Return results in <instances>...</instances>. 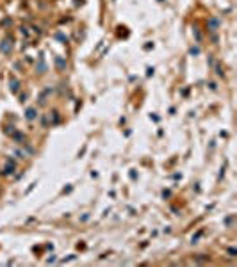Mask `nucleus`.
Segmentation results:
<instances>
[{
	"instance_id": "1",
	"label": "nucleus",
	"mask_w": 237,
	"mask_h": 267,
	"mask_svg": "<svg viewBox=\"0 0 237 267\" xmlns=\"http://www.w3.org/2000/svg\"><path fill=\"white\" fill-rule=\"evenodd\" d=\"M55 66L59 68L61 71H62V70H66V61H64L62 57H55Z\"/></svg>"
},
{
	"instance_id": "2",
	"label": "nucleus",
	"mask_w": 237,
	"mask_h": 267,
	"mask_svg": "<svg viewBox=\"0 0 237 267\" xmlns=\"http://www.w3.org/2000/svg\"><path fill=\"white\" fill-rule=\"evenodd\" d=\"M36 109H27V112H25V118L29 119V121H32V119H36Z\"/></svg>"
},
{
	"instance_id": "3",
	"label": "nucleus",
	"mask_w": 237,
	"mask_h": 267,
	"mask_svg": "<svg viewBox=\"0 0 237 267\" xmlns=\"http://www.w3.org/2000/svg\"><path fill=\"white\" fill-rule=\"evenodd\" d=\"M18 87H20V82H18L16 78H13V77H11V91H13V93H16V91H18Z\"/></svg>"
},
{
	"instance_id": "4",
	"label": "nucleus",
	"mask_w": 237,
	"mask_h": 267,
	"mask_svg": "<svg viewBox=\"0 0 237 267\" xmlns=\"http://www.w3.org/2000/svg\"><path fill=\"white\" fill-rule=\"evenodd\" d=\"M209 27H210V30H217V27H219V21L216 18H210L209 20Z\"/></svg>"
},
{
	"instance_id": "5",
	"label": "nucleus",
	"mask_w": 237,
	"mask_h": 267,
	"mask_svg": "<svg viewBox=\"0 0 237 267\" xmlns=\"http://www.w3.org/2000/svg\"><path fill=\"white\" fill-rule=\"evenodd\" d=\"M9 50H11V39H5V41L2 43V52H5V54H7Z\"/></svg>"
},
{
	"instance_id": "6",
	"label": "nucleus",
	"mask_w": 237,
	"mask_h": 267,
	"mask_svg": "<svg viewBox=\"0 0 237 267\" xmlns=\"http://www.w3.org/2000/svg\"><path fill=\"white\" fill-rule=\"evenodd\" d=\"M41 125H43V127H48V118H46V116L41 118Z\"/></svg>"
},
{
	"instance_id": "7",
	"label": "nucleus",
	"mask_w": 237,
	"mask_h": 267,
	"mask_svg": "<svg viewBox=\"0 0 237 267\" xmlns=\"http://www.w3.org/2000/svg\"><path fill=\"white\" fill-rule=\"evenodd\" d=\"M191 54H193V55H198V54H200V48H194V46H193V48H191Z\"/></svg>"
},
{
	"instance_id": "8",
	"label": "nucleus",
	"mask_w": 237,
	"mask_h": 267,
	"mask_svg": "<svg viewBox=\"0 0 237 267\" xmlns=\"http://www.w3.org/2000/svg\"><path fill=\"white\" fill-rule=\"evenodd\" d=\"M20 32H21V34H23V36H29V30H27L25 27H21V29H20Z\"/></svg>"
}]
</instances>
